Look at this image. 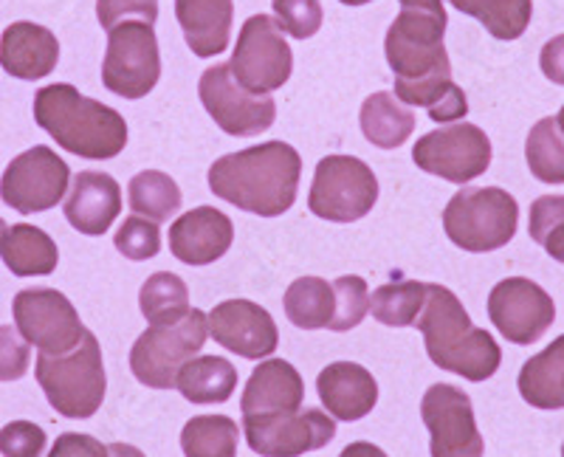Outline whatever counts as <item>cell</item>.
Segmentation results:
<instances>
[{"mask_svg":"<svg viewBox=\"0 0 564 457\" xmlns=\"http://www.w3.org/2000/svg\"><path fill=\"white\" fill-rule=\"evenodd\" d=\"M446 26V12L401 9L384 40L387 63L395 74V97L404 105L426 108L437 124L460 122L468 113V99L452 79L449 54L443 45Z\"/></svg>","mask_w":564,"mask_h":457,"instance_id":"1","label":"cell"},{"mask_svg":"<svg viewBox=\"0 0 564 457\" xmlns=\"http://www.w3.org/2000/svg\"><path fill=\"white\" fill-rule=\"evenodd\" d=\"M300 175L302 159L291 144L265 142L212 164L209 189L257 218H280L294 207Z\"/></svg>","mask_w":564,"mask_h":457,"instance_id":"2","label":"cell"},{"mask_svg":"<svg viewBox=\"0 0 564 457\" xmlns=\"http://www.w3.org/2000/svg\"><path fill=\"white\" fill-rule=\"evenodd\" d=\"M415 325L432 364L441 370L466 381H486L500 370L502 350L497 339L488 330L475 328L468 311L446 285L426 283V303Z\"/></svg>","mask_w":564,"mask_h":457,"instance_id":"3","label":"cell"},{"mask_svg":"<svg viewBox=\"0 0 564 457\" xmlns=\"http://www.w3.org/2000/svg\"><path fill=\"white\" fill-rule=\"evenodd\" d=\"M34 122L52 135L57 148L88 159L108 162L128 144V122L119 110L83 97L74 85H45L34 94Z\"/></svg>","mask_w":564,"mask_h":457,"instance_id":"4","label":"cell"},{"mask_svg":"<svg viewBox=\"0 0 564 457\" xmlns=\"http://www.w3.org/2000/svg\"><path fill=\"white\" fill-rule=\"evenodd\" d=\"M34 373H37V384L43 387L48 404L70 421L94 418L108 393L102 348L90 330H85L77 348L68 353H40Z\"/></svg>","mask_w":564,"mask_h":457,"instance_id":"5","label":"cell"},{"mask_svg":"<svg viewBox=\"0 0 564 457\" xmlns=\"http://www.w3.org/2000/svg\"><path fill=\"white\" fill-rule=\"evenodd\" d=\"M520 226V204L500 187H463L443 209V232L457 249L486 254L508 246Z\"/></svg>","mask_w":564,"mask_h":457,"instance_id":"6","label":"cell"},{"mask_svg":"<svg viewBox=\"0 0 564 457\" xmlns=\"http://www.w3.org/2000/svg\"><path fill=\"white\" fill-rule=\"evenodd\" d=\"M209 336V316L189 308L178 323L150 325L130 350V370L135 381L150 390H173L178 370L204 350Z\"/></svg>","mask_w":564,"mask_h":457,"instance_id":"7","label":"cell"},{"mask_svg":"<svg viewBox=\"0 0 564 457\" xmlns=\"http://www.w3.org/2000/svg\"><path fill=\"white\" fill-rule=\"evenodd\" d=\"M379 200V178L356 155H325L316 164L308 209L330 224H352L372 213Z\"/></svg>","mask_w":564,"mask_h":457,"instance_id":"8","label":"cell"},{"mask_svg":"<svg viewBox=\"0 0 564 457\" xmlns=\"http://www.w3.org/2000/svg\"><path fill=\"white\" fill-rule=\"evenodd\" d=\"M161 79V54L153 23L124 20L108 32V52L102 59V83L122 99H141Z\"/></svg>","mask_w":564,"mask_h":457,"instance_id":"9","label":"cell"},{"mask_svg":"<svg viewBox=\"0 0 564 457\" xmlns=\"http://www.w3.org/2000/svg\"><path fill=\"white\" fill-rule=\"evenodd\" d=\"M229 68L251 94H271L289 83L294 72V54L280 23L269 14H254L246 20Z\"/></svg>","mask_w":564,"mask_h":457,"instance_id":"10","label":"cell"},{"mask_svg":"<svg viewBox=\"0 0 564 457\" xmlns=\"http://www.w3.org/2000/svg\"><path fill=\"white\" fill-rule=\"evenodd\" d=\"M412 162L423 173L466 187L491 167V139L477 124L452 122L449 128L421 135L412 148Z\"/></svg>","mask_w":564,"mask_h":457,"instance_id":"11","label":"cell"},{"mask_svg":"<svg viewBox=\"0 0 564 457\" xmlns=\"http://www.w3.org/2000/svg\"><path fill=\"white\" fill-rule=\"evenodd\" d=\"M198 97L206 113L224 133L249 139L269 130L276 119V102L269 94H251L235 79L226 63L212 65L200 74Z\"/></svg>","mask_w":564,"mask_h":457,"instance_id":"12","label":"cell"},{"mask_svg":"<svg viewBox=\"0 0 564 457\" xmlns=\"http://www.w3.org/2000/svg\"><path fill=\"white\" fill-rule=\"evenodd\" d=\"M70 170L52 148L37 144L14 155L0 178V200L20 215L48 213L68 195Z\"/></svg>","mask_w":564,"mask_h":457,"instance_id":"13","label":"cell"},{"mask_svg":"<svg viewBox=\"0 0 564 457\" xmlns=\"http://www.w3.org/2000/svg\"><path fill=\"white\" fill-rule=\"evenodd\" d=\"M14 328L40 353L59 356L79 345L85 328L77 308L57 289H23L12 303Z\"/></svg>","mask_w":564,"mask_h":457,"instance_id":"14","label":"cell"},{"mask_svg":"<svg viewBox=\"0 0 564 457\" xmlns=\"http://www.w3.org/2000/svg\"><path fill=\"white\" fill-rule=\"evenodd\" d=\"M246 444L260 457H302L336 438V418L322 410L243 415Z\"/></svg>","mask_w":564,"mask_h":457,"instance_id":"15","label":"cell"},{"mask_svg":"<svg viewBox=\"0 0 564 457\" xmlns=\"http://www.w3.org/2000/svg\"><path fill=\"white\" fill-rule=\"evenodd\" d=\"M423 426L430 429L432 457H482L486 440L475 421L471 399L455 384H432L421 401Z\"/></svg>","mask_w":564,"mask_h":457,"instance_id":"16","label":"cell"},{"mask_svg":"<svg viewBox=\"0 0 564 457\" xmlns=\"http://www.w3.org/2000/svg\"><path fill=\"white\" fill-rule=\"evenodd\" d=\"M488 316L494 328L513 345H533L556 319L553 296L528 278H508L488 294Z\"/></svg>","mask_w":564,"mask_h":457,"instance_id":"17","label":"cell"},{"mask_svg":"<svg viewBox=\"0 0 564 457\" xmlns=\"http://www.w3.org/2000/svg\"><path fill=\"white\" fill-rule=\"evenodd\" d=\"M209 336L229 353L243 359H269L280 345L274 316L251 300H226L209 314Z\"/></svg>","mask_w":564,"mask_h":457,"instance_id":"18","label":"cell"},{"mask_svg":"<svg viewBox=\"0 0 564 457\" xmlns=\"http://www.w3.org/2000/svg\"><path fill=\"white\" fill-rule=\"evenodd\" d=\"M63 213L79 235L99 238L122 215V187L113 175L99 173V170H83L74 175Z\"/></svg>","mask_w":564,"mask_h":457,"instance_id":"19","label":"cell"},{"mask_svg":"<svg viewBox=\"0 0 564 457\" xmlns=\"http://www.w3.org/2000/svg\"><path fill=\"white\" fill-rule=\"evenodd\" d=\"M235 226L215 207H195L170 226V251L186 265H209L231 249Z\"/></svg>","mask_w":564,"mask_h":457,"instance_id":"20","label":"cell"},{"mask_svg":"<svg viewBox=\"0 0 564 457\" xmlns=\"http://www.w3.org/2000/svg\"><path fill=\"white\" fill-rule=\"evenodd\" d=\"M316 393L327 415L336 421H361L379 404V384L372 373L356 361H334L316 379Z\"/></svg>","mask_w":564,"mask_h":457,"instance_id":"21","label":"cell"},{"mask_svg":"<svg viewBox=\"0 0 564 457\" xmlns=\"http://www.w3.org/2000/svg\"><path fill=\"white\" fill-rule=\"evenodd\" d=\"M305 401V384L300 370L285 359H265L249 376V384L240 399L243 415L296 413Z\"/></svg>","mask_w":564,"mask_h":457,"instance_id":"22","label":"cell"},{"mask_svg":"<svg viewBox=\"0 0 564 457\" xmlns=\"http://www.w3.org/2000/svg\"><path fill=\"white\" fill-rule=\"evenodd\" d=\"M59 63V43L52 32L37 23L20 20L0 37V65L14 79H45Z\"/></svg>","mask_w":564,"mask_h":457,"instance_id":"23","label":"cell"},{"mask_svg":"<svg viewBox=\"0 0 564 457\" xmlns=\"http://www.w3.org/2000/svg\"><path fill=\"white\" fill-rule=\"evenodd\" d=\"M175 18L195 57H218L231 37V0H175Z\"/></svg>","mask_w":564,"mask_h":457,"instance_id":"24","label":"cell"},{"mask_svg":"<svg viewBox=\"0 0 564 457\" xmlns=\"http://www.w3.org/2000/svg\"><path fill=\"white\" fill-rule=\"evenodd\" d=\"M0 258L14 278H48L59 263V251L43 229L14 224L0 240Z\"/></svg>","mask_w":564,"mask_h":457,"instance_id":"25","label":"cell"},{"mask_svg":"<svg viewBox=\"0 0 564 457\" xmlns=\"http://www.w3.org/2000/svg\"><path fill=\"white\" fill-rule=\"evenodd\" d=\"M517 387L536 410H564V336L522 364Z\"/></svg>","mask_w":564,"mask_h":457,"instance_id":"26","label":"cell"},{"mask_svg":"<svg viewBox=\"0 0 564 457\" xmlns=\"http://www.w3.org/2000/svg\"><path fill=\"white\" fill-rule=\"evenodd\" d=\"M175 387L189 404H226L238 390V370L224 356H195L178 370Z\"/></svg>","mask_w":564,"mask_h":457,"instance_id":"27","label":"cell"},{"mask_svg":"<svg viewBox=\"0 0 564 457\" xmlns=\"http://www.w3.org/2000/svg\"><path fill=\"white\" fill-rule=\"evenodd\" d=\"M361 133L379 150H395L406 142L415 130V113L406 108L395 94L379 90L365 99L359 113Z\"/></svg>","mask_w":564,"mask_h":457,"instance_id":"28","label":"cell"},{"mask_svg":"<svg viewBox=\"0 0 564 457\" xmlns=\"http://www.w3.org/2000/svg\"><path fill=\"white\" fill-rule=\"evenodd\" d=\"M285 316L289 323L302 330H322L330 325L336 311V294L334 283H327L322 278H300L289 285L285 296Z\"/></svg>","mask_w":564,"mask_h":457,"instance_id":"29","label":"cell"},{"mask_svg":"<svg viewBox=\"0 0 564 457\" xmlns=\"http://www.w3.org/2000/svg\"><path fill=\"white\" fill-rule=\"evenodd\" d=\"M238 421L229 415H195L181 429L184 457H238Z\"/></svg>","mask_w":564,"mask_h":457,"instance_id":"30","label":"cell"},{"mask_svg":"<svg viewBox=\"0 0 564 457\" xmlns=\"http://www.w3.org/2000/svg\"><path fill=\"white\" fill-rule=\"evenodd\" d=\"M128 200L130 209L141 218L164 224V220L175 218L181 209V195L178 184L161 170H144V173L133 175L128 184Z\"/></svg>","mask_w":564,"mask_h":457,"instance_id":"31","label":"cell"},{"mask_svg":"<svg viewBox=\"0 0 564 457\" xmlns=\"http://www.w3.org/2000/svg\"><path fill=\"white\" fill-rule=\"evenodd\" d=\"M426 303V283L417 280H392L379 285L370 296V314L387 328H410L417 323Z\"/></svg>","mask_w":564,"mask_h":457,"instance_id":"32","label":"cell"},{"mask_svg":"<svg viewBox=\"0 0 564 457\" xmlns=\"http://www.w3.org/2000/svg\"><path fill=\"white\" fill-rule=\"evenodd\" d=\"M457 12L480 20L497 40H520L531 26V0H452Z\"/></svg>","mask_w":564,"mask_h":457,"instance_id":"33","label":"cell"},{"mask_svg":"<svg viewBox=\"0 0 564 457\" xmlns=\"http://www.w3.org/2000/svg\"><path fill=\"white\" fill-rule=\"evenodd\" d=\"M139 308L150 325L178 323L189 311V289L173 271H155L139 291Z\"/></svg>","mask_w":564,"mask_h":457,"instance_id":"34","label":"cell"},{"mask_svg":"<svg viewBox=\"0 0 564 457\" xmlns=\"http://www.w3.org/2000/svg\"><path fill=\"white\" fill-rule=\"evenodd\" d=\"M525 159L533 178L542 184H564V135L553 117L539 119L528 133Z\"/></svg>","mask_w":564,"mask_h":457,"instance_id":"35","label":"cell"},{"mask_svg":"<svg viewBox=\"0 0 564 457\" xmlns=\"http://www.w3.org/2000/svg\"><path fill=\"white\" fill-rule=\"evenodd\" d=\"M334 294H336V311L327 328L336 330V334L359 328V325L365 323V316L370 314V291H367L365 280L356 278V274L339 278L334 283Z\"/></svg>","mask_w":564,"mask_h":457,"instance_id":"36","label":"cell"},{"mask_svg":"<svg viewBox=\"0 0 564 457\" xmlns=\"http://www.w3.org/2000/svg\"><path fill=\"white\" fill-rule=\"evenodd\" d=\"M113 246L122 258L133 260V263L155 258V254L161 251L159 224H155V220L141 218V215L124 218V224L119 226V232H116Z\"/></svg>","mask_w":564,"mask_h":457,"instance_id":"37","label":"cell"},{"mask_svg":"<svg viewBox=\"0 0 564 457\" xmlns=\"http://www.w3.org/2000/svg\"><path fill=\"white\" fill-rule=\"evenodd\" d=\"M271 7H274L280 29L291 37L308 40L322 29L325 14H322L319 0H274Z\"/></svg>","mask_w":564,"mask_h":457,"instance_id":"38","label":"cell"},{"mask_svg":"<svg viewBox=\"0 0 564 457\" xmlns=\"http://www.w3.org/2000/svg\"><path fill=\"white\" fill-rule=\"evenodd\" d=\"M45 429L32 421H12L0 429V455L3 457H40L45 451Z\"/></svg>","mask_w":564,"mask_h":457,"instance_id":"39","label":"cell"},{"mask_svg":"<svg viewBox=\"0 0 564 457\" xmlns=\"http://www.w3.org/2000/svg\"><path fill=\"white\" fill-rule=\"evenodd\" d=\"M32 364V345L18 328L0 325V381H18Z\"/></svg>","mask_w":564,"mask_h":457,"instance_id":"40","label":"cell"},{"mask_svg":"<svg viewBox=\"0 0 564 457\" xmlns=\"http://www.w3.org/2000/svg\"><path fill=\"white\" fill-rule=\"evenodd\" d=\"M97 18L105 32H110L124 20H144V23L155 26L159 3L155 0H97Z\"/></svg>","mask_w":564,"mask_h":457,"instance_id":"41","label":"cell"},{"mask_svg":"<svg viewBox=\"0 0 564 457\" xmlns=\"http://www.w3.org/2000/svg\"><path fill=\"white\" fill-rule=\"evenodd\" d=\"M48 457H108V446L99 444L94 435L65 432V435L54 440Z\"/></svg>","mask_w":564,"mask_h":457,"instance_id":"42","label":"cell"},{"mask_svg":"<svg viewBox=\"0 0 564 457\" xmlns=\"http://www.w3.org/2000/svg\"><path fill=\"white\" fill-rule=\"evenodd\" d=\"M539 68L551 83L564 85V34L547 40L542 45V54H539Z\"/></svg>","mask_w":564,"mask_h":457,"instance_id":"43","label":"cell"},{"mask_svg":"<svg viewBox=\"0 0 564 457\" xmlns=\"http://www.w3.org/2000/svg\"><path fill=\"white\" fill-rule=\"evenodd\" d=\"M539 246H542V249L556 260V263H564V218H558L556 224L547 229L545 238H542V243Z\"/></svg>","mask_w":564,"mask_h":457,"instance_id":"44","label":"cell"},{"mask_svg":"<svg viewBox=\"0 0 564 457\" xmlns=\"http://www.w3.org/2000/svg\"><path fill=\"white\" fill-rule=\"evenodd\" d=\"M339 457H387V451L376 444H367V440H356V444L345 446Z\"/></svg>","mask_w":564,"mask_h":457,"instance_id":"45","label":"cell"},{"mask_svg":"<svg viewBox=\"0 0 564 457\" xmlns=\"http://www.w3.org/2000/svg\"><path fill=\"white\" fill-rule=\"evenodd\" d=\"M401 9H421V12H446L443 0H398Z\"/></svg>","mask_w":564,"mask_h":457,"instance_id":"46","label":"cell"},{"mask_svg":"<svg viewBox=\"0 0 564 457\" xmlns=\"http://www.w3.org/2000/svg\"><path fill=\"white\" fill-rule=\"evenodd\" d=\"M108 457H148L141 449L130 444H110L108 446Z\"/></svg>","mask_w":564,"mask_h":457,"instance_id":"47","label":"cell"},{"mask_svg":"<svg viewBox=\"0 0 564 457\" xmlns=\"http://www.w3.org/2000/svg\"><path fill=\"white\" fill-rule=\"evenodd\" d=\"M339 3H345V7H367L372 0H339Z\"/></svg>","mask_w":564,"mask_h":457,"instance_id":"48","label":"cell"},{"mask_svg":"<svg viewBox=\"0 0 564 457\" xmlns=\"http://www.w3.org/2000/svg\"><path fill=\"white\" fill-rule=\"evenodd\" d=\"M556 122H558V130H562V135H564V105H562V110H558Z\"/></svg>","mask_w":564,"mask_h":457,"instance_id":"49","label":"cell"},{"mask_svg":"<svg viewBox=\"0 0 564 457\" xmlns=\"http://www.w3.org/2000/svg\"><path fill=\"white\" fill-rule=\"evenodd\" d=\"M3 235H7V224H3V218H0V240H3Z\"/></svg>","mask_w":564,"mask_h":457,"instance_id":"50","label":"cell"},{"mask_svg":"<svg viewBox=\"0 0 564 457\" xmlns=\"http://www.w3.org/2000/svg\"><path fill=\"white\" fill-rule=\"evenodd\" d=\"M562 457H564V444H562Z\"/></svg>","mask_w":564,"mask_h":457,"instance_id":"51","label":"cell"}]
</instances>
